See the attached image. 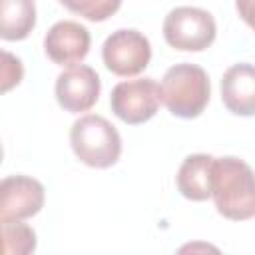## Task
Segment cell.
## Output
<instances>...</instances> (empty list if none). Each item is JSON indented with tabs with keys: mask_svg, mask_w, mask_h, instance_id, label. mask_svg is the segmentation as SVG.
<instances>
[{
	"mask_svg": "<svg viewBox=\"0 0 255 255\" xmlns=\"http://www.w3.org/2000/svg\"><path fill=\"white\" fill-rule=\"evenodd\" d=\"M217 34L213 16L195 6H177L167 12L163 20L165 42L179 52L207 50Z\"/></svg>",
	"mask_w": 255,
	"mask_h": 255,
	"instance_id": "obj_4",
	"label": "cell"
},
{
	"mask_svg": "<svg viewBox=\"0 0 255 255\" xmlns=\"http://www.w3.org/2000/svg\"><path fill=\"white\" fill-rule=\"evenodd\" d=\"M2 60H4V66H2V92H8L12 86H18L22 76H24V68H22V62L20 58L12 56L10 52H2Z\"/></svg>",
	"mask_w": 255,
	"mask_h": 255,
	"instance_id": "obj_15",
	"label": "cell"
},
{
	"mask_svg": "<svg viewBox=\"0 0 255 255\" xmlns=\"http://www.w3.org/2000/svg\"><path fill=\"white\" fill-rule=\"evenodd\" d=\"M36 26L34 0H0V36L2 40H24Z\"/></svg>",
	"mask_w": 255,
	"mask_h": 255,
	"instance_id": "obj_12",
	"label": "cell"
},
{
	"mask_svg": "<svg viewBox=\"0 0 255 255\" xmlns=\"http://www.w3.org/2000/svg\"><path fill=\"white\" fill-rule=\"evenodd\" d=\"M64 8H68L72 14H78L90 22H104L110 16H114L122 0H58Z\"/></svg>",
	"mask_w": 255,
	"mask_h": 255,
	"instance_id": "obj_14",
	"label": "cell"
},
{
	"mask_svg": "<svg viewBox=\"0 0 255 255\" xmlns=\"http://www.w3.org/2000/svg\"><path fill=\"white\" fill-rule=\"evenodd\" d=\"M70 145L82 163L96 169L112 167L122 155V137L116 126L98 114H86L72 124Z\"/></svg>",
	"mask_w": 255,
	"mask_h": 255,
	"instance_id": "obj_3",
	"label": "cell"
},
{
	"mask_svg": "<svg viewBox=\"0 0 255 255\" xmlns=\"http://www.w3.org/2000/svg\"><path fill=\"white\" fill-rule=\"evenodd\" d=\"M223 106L243 118L255 116V66L247 62L233 64L221 78Z\"/></svg>",
	"mask_w": 255,
	"mask_h": 255,
	"instance_id": "obj_10",
	"label": "cell"
},
{
	"mask_svg": "<svg viewBox=\"0 0 255 255\" xmlns=\"http://www.w3.org/2000/svg\"><path fill=\"white\" fill-rule=\"evenodd\" d=\"M161 102L175 118L193 120L203 114L209 104L211 86L209 76L201 66L195 64H175L165 70L161 84Z\"/></svg>",
	"mask_w": 255,
	"mask_h": 255,
	"instance_id": "obj_2",
	"label": "cell"
},
{
	"mask_svg": "<svg viewBox=\"0 0 255 255\" xmlns=\"http://www.w3.org/2000/svg\"><path fill=\"white\" fill-rule=\"evenodd\" d=\"M213 155L209 153H191L187 155L175 175L179 193L191 201H205L211 197V165Z\"/></svg>",
	"mask_w": 255,
	"mask_h": 255,
	"instance_id": "obj_11",
	"label": "cell"
},
{
	"mask_svg": "<svg viewBox=\"0 0 255 255\" xmlns=\"http://www.w3.org/2000/svg\"><path fill=\"white\" fill-rule=\"evenodd\" d=\"M4 253L6 255H30L36 249V233L30 225L18 221H2Z\"/></svg>",
	"mask_w": 255,
	"mask_h": 255,
	"instance_id": "obj_13",
	"label": "cell"
},
{
	"mask_svg": "<svg viewBox=\"0 0 255 255\" xmlns=\"http://www.w3.org/2000/svg\"><path fill=\"white\" fill-rule=\"evenodd\" d=\"M161 104V92L153 78L126 80L114 86L110 94L112 112L129 126L151 120Z\"/></svg>",
	"mask_w": 255,
	"mask_h": 255,
	"instance_id": "obj_6",
	"label": "cell"
},
{
	"mask_svg": "<svg viewBox=\"0 0 255 255\" xmlns=\"http://www.w3.org/2000/svg\"><path fill=\"white\" fill-rule=\"evenodd\" d=\"M211 199L219 215L231 221L255 217V169L235 155L215 157L211 165Z\"/></svg>",
	"mask_w": 255,
	"mask_h": 255,
	"instance_id": "obj_1",
	"label": "cell"
},
{
	"mask_svg": "<svg viewBox=\"0 0 255 255\" xmlns=\"http://www.w3.org/2000/svg\"><path fill=\"white\" fill-rule=\"evenodd\" d=\"M44 207V185L28 175H8L0 183V221H22Z\"/></svg>",
	"mask_w": 255,
	"mask_h": 255,
	"instance_id": "obj_8",
	"label": "cell"
},
{
	"mask_svg": "<svg viewBox=\"0 0 255 255\" xmlns=\"http://www.w3.org/2000/svg\"><path fill=\"white\" fill-rule=\"evenodd\" d=\"M235 10L239 18L255 32V0H235Z\"/></svg>",
	"mask_w": 255,
	"mask_h": 255,
	"instance_id": "obj_16",
	"label": "cell"
},
{
	"mask_svg": "<svg viewBox=\"0 0 255 255\" xmlns=\"http://www.w3.org/2000/svg\"><path fill=\"white\" fill-rule=\"evenodd\" d=\"M102 60L104 66L116 76H137L149 66V40L135 28H120L106 38L102 46Z\"/></svg>",
	"mask_w": 255,
	"mask_h": 255,
	"instance_id": "obj_5",
	"label": "cell"
},
{
	"mask_svg": "<svg viewBox=\"0 0 255 255\" xmlns=\"http://www.w3.org/2000/svg\"><path fill=\"white\" fill-rule=\"evenodd\" d=\"M100 90H102V82L98 72L86 64L68 66L56 78V86H54L60 108H64L70 114H80L94 108V104L100 98Z\"/></svg>",
	"mask_w": 255,
	"mask_h": 255,
	"instance_id": "obj_7",
	"label": "cell"
},
{
	"mask_svg": "<svg viewBox=\"0 0 255 255\" xmlns=\"http://www.w3.org/2000/svg\"><path fill=\"white\" fill-rule=\"evenodd\" d=\"M90 32L74 20L56 22L44 36V52L58 66H76L90 52Z\"/></svg>",
	"mask_w": 255,
	"mask_h": 255,
	"instance_id": "obj_9",
	"label": "cell"
}]
</instances>
